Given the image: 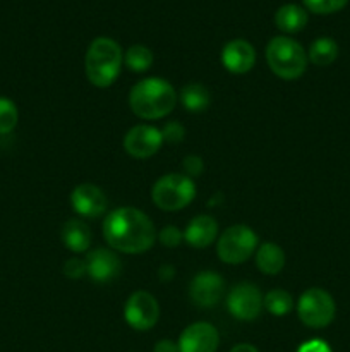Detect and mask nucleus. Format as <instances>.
Here are the masks:
<instances>
[{
	"label": "nucleus",
	"mask_w": 350,
	"mask_h": 352,
	"mask_svg": "<svg viewBox=\"0 0 350 352\" xmlns=\"http://www.w3.org/2000/svg\"><path fill=\"white\" fill-rule=\"evenodd\" d=\"M103 237L113 250L126 254H141L151 250L156 229L146 213L124 206L108 213L103 222Z\"/></svg>",
	"instance_id": "f257e3e1"
},
{
	"label": "nucleus",
	"mask_w": 350,
	"mask_h": 352,
	"mask_svg": "<svg viewBox=\"0 0 350 352\" xmlns=\"http://www.w3.org/2000/svg\"><path fill=\"white\" fill-rule=\"evenodd\" d=\"M175 103L177 95L174 86L160 78L143 79L129 93V107L139 119H161L175 109Z\"/></svg>",
	"instance_id": "f03ea898"
},
{
	"label": "nucleus",
	"mask_w": 350,
	"mask_h": 352,
	"mask_svg": "<svg viewBox=\"0 0 350 352\" xmlns=\"http://www.w3.org/2000/svg\"><path fill=\"white\" fill-rule=\"evenodd\" d=\"M124 54L115 40L100 36L91 41L86 52V76L98 88H108L120 74Z\"/></svg>",
	"instance_id": "7ed1b4c3"
},
{
	"label": "nucleus",
	"mask_w": 350,
	"mask_h": 352,
	"mask_svg": "<svg viewBox=\"0 0 350 352\" xmlns=\"http://www.w3.org/2000/svg\"><path fill=\"white\" fill-rule=\"evenodd\" d=\"M307 54L301 43L287 36H275L266 47V62L271 71L281 79L294 81L307 67Z\"/></svg>",
	"instance_id": "20e7f679"
},
{
	"label": "nucleus",
	"mask_w": 350,
	"mask_h": 352,
	"mask_svg": "<svg viewBox=\"0 0 350 352\" xmlns=\"http://www.w3.org/2000/svg\"><path fill=\"white\" fill-rule=\"evenodd\" d=\"M196 186L185 174H167L158 179L151 191L154 205L165 212L185 208L194 199Z\"/></svg>",
	"instance_id": "39448f33"
},
{
	"label": "nucleus",
	"mask_w": 350,
	"mask_h": 352,
	"mask_svg": "<svg viewBox=\"0 0 350 352\" xmlns=\"http://www.w3.org/2000/svg\"><path fill=\"white\" fill-rule=\"evenodd\" d=\"M297 313L305 327L319 330L328 327L335 320L336 306L329 292H326L325 289L311 287L299 299Z\"/></svg>",
	"instance_id": "423d86ee"
},
{
	"label": "nucleus",
	"mask_w": 350,
	"mask_h": 352,
	"mask_svg": "<svg viewBox=\"0 0 350 352\" xmlns=\"http://www.w3.org/2000/svg\"><path fill=\"white\" fill-rule=\"evenodd\" d=\"M257 237L247 226L229 227L220 236L216 244V253L223 263L240 265L249 260L256 251Z\"/></svg>",
	"instance_id": "0eeeda50"
},
{
	"label": "nucleus",
	"mask_w": 350,
	"mask_h": 352,
	"mask_svg": "<svg viewBox=\"0 0 350 352\" xmlns=\"http://www.w3.org/2000/svg\"><path fill=\"white\" fill-rule=\"evenodd\" d=\"M124 316L129 327L139 332H146L156 325L160 318V306L158 301L150 294V292H134L126 302L124 308Z\"/></svg>",
	"instance_id": "6e6552de"
},
{
	"label": "nucleus",
	"mask_w": 350,
	"mask_h": 352,
	"mask_svg": "<svg viewBox=\"0 0 350 352\" xmlns=\"http://www.w3.org/2000/svg\"><path fill=\"white\" fill-rule=\"evenodd\" d=\"M226 306H229V311L232 313L233 318L242 320V322H253L261 315L263 294L254 284L240 282L230 291Z\"/></svg>",
	"instance_id": "1a4fd4ad"
},
{
	"label": "nucleus",
	"mask_w": 350,
	"mask_h": 352,
	"mask_svg": "<svg viewBox=\"0 0 350 352\" xmlns=\"http://www.w3.org/2000/svg\"><path fill=\"white\" fill-rule=\"evenodd\" d=\"M161 143H163L161 131L153 126H146V124L134 126L132 129L127 131L126 138H124V148L127 153L139 160L153 157L160 150Z\"/></svg>",
	"instance_id": "9d476101"
},
{
	"label": "nucleus",
	"mask_w": 350,
	"mask_h": 352,
	"mask_svg": "<svg viewBox=\"0 0 350 352\" xmlns=\"http://www.w3.org/2000/svg\"><path fill=\"white\" fill-rule=\"evenodd\" d=\"M225 292V282L215 272H201L196 275L189 287L192 302L199 308H213L218 305Z\"/></svg>",
	"instance_id": "9b49d317"
},
{
	"label": "nucleus",
	"mask_w": 350,
	"mask_h": 352,
	"mask_svg": "<svg viewBox=\"0 0 350 352\" xmlns=\"http://www.w3.org/2000/svg\"><path fill=\"white\" fill-rule=\"evenodd\" d=\"M220 344L218 330L206 322L189 325L178 339V352H216Z\"/></svg>",
	"instance_id": "f8f14e48"
},
{
	"label": "nucleus",
	"mask_w": 350,
	"mask_h": 352,
	"mask_svg": "<svg viewBox=\"0 0 350 352\" xmlns=\"http://www.w3.org/2000/svg\"><path fill=\"white\" fill-rule=\"evenodd\" d=\"M72 208L78 215L86 219H96L106 212L108 199L105 192L95 184H81L72 191L71 195Z\"/></svg>",
	"instance_id": "ddd939ff"
},
{
	"label": "nucleus",
	"mask_w": 350,
	"mask_h": 352,
	"mask_svg": "<svg viewBox=\"0 0 350 352\" xmlns=\"http://www.w3.org/2000/svg\"><path fill=\"white\" fill-rule=\"evenodd\" d=\"M222 62L226 71L233 72V74H246L254 67L256 52L249 41L232 40L223 47Z\"/></svg>",
	"instance_id": "4468645a"
},
{
	"label": "nucleus",
	"mask_w": 350,
	"mask_h": 352,
	"mask_svg": "<svg viewBox=\"0 0 350 352\" xmlns=\"http://www.w3.org/2000/svg\"><path fill=\"white\" fill-rule=\"evenodd\" d=\"M86 265H88V275L96 282H110L122 270L119 256L103 248L93 250L86 258Z\"/></svg>",
	"instance_id": "2eb2a0df"
},
{
	"label": "nucleus",
	"mask_w": 350,
	"mask_h": 352,
	"mask_svg": "<svg viewBox=\"0 0 350 352\" xmlns=\"http://www.w3.org/2000/svg\"><path fill=\"white\" fill-rule=\"evenodd\" d=\"M218 234V223L213 217L199 215L189 222L187 229L184 232V241L191 244L196 250H202L213 244Z\"/></svg>",
	"instance_id": "dca6fc26"
},
{
	"label": "nucleus",
	"mask_w": 350,
	"mask_h": 352,
	"mask_svg": "<svg viewBox=\"0 0 350 352\" xmlns=\"http://www.w3.org/2000/svg\"><path fill=\"white\" fill-rule=\"evenodd\" d=\"M62 243L72 253H84L91 246V230L82 220H67L62 227Z\"/></svg>",
	"instance_id": "f3484780"
},
{
	"label": "nucleus",
	"mask_w": 350,
	"mask_h": 352,
	"mask_svg": "<svg viewBox=\"0 0 350 352\" xmlns=\"http://www.w3.org/2000/svg\"><path fill=\"white\" fill-rule=\"evenodd\" d=\"M275 24L283 33H299L307 24V12L297 3H287L277 10Z\"/></svg>",
	"instance_id": "a211bd4d"
},
{
	"label": "nucleus",
	"mask_w": 350,
	"mask_h": 352,
	"mask_svg": "<svg viewBox=\"0 0 350 352\" xmlns=\"http://www.w3.org/2000/svg\"><path fill=\"white\" fill-rule=\"evenodd\" d=\"M256 265L264 275L280 274L285 267V253L275 243L261 244L256 253Z\"/></svg>",
	"instance_id": "6ab92c4d"
},
{
	"label": "nucleus",
	"mask_w": 350,
	"mask_h": 352,
	"mask_svg": "<svg viewBox=\"0 0 350 352\" xmlns=\"http://www.w3.org/2000/svg\"><path fill=\"white\" fill-rule=\"evenodd\" d=\"M338 57V45L333 38L321 36L314 40L309 47L307 58L318 67H326V65L333 64Z\"/></svg>",
	"instance_id": "aec40b11"
},
{
	"label": "nucleus",
	"mask_w": 350,
	"mask_h": 352,
	"mask_svg": "<svg viewBox=\"0 0 350 352\" xmlns=\"http://www.w3.org/2000/svg\"><path fill=\"white\" fill-rule=\"evenodd\" d=\"M180 102L185 110L189 112H205L211 103V96L206 86L192 82L182 88L180 91Z\"/></svg>",
	"instance_id": "412c9836"
},
{
	"label": "nucleus",
	"mask_w": 350,
	"mask_h": 352,
	"mask_svg": "<svg viewBox=\"0 0 350 352\" xmlns=\"http://www.w3.org/2000/svg\"><path fill=\"white\" fill-rule=\"evenodd\" d=\"M263 306L271 315L285 316L294 308V299H292V296L288 292L281 291V289H275V291H270L264 296Z\"/></svg>",
	"instance_id": "4be33fe9"
},
{
	"label": "nucleus",
	"mask_w": 350,
	"mask_h": 352,
	"mask_svg": "<svg viewBox=\"0 0 350 352\" xmlns=\"http://www.w3.org/2000/svg\"><path fill=\"white\" fill-rule=\"evenodd\" d=\"M124 62L129 71L144 72L153 65V54L150 48L143 47V45H134L124 55Z\"/></svg>",
	"instance_id": "5701e85b"
},
{
	"label": "nucleus",
	"mask_w": 350,
	"mask_h": 352,
	"mask_svg": "<svg viewBox=\"0 0 350 352\" xmlns=\"http://www.w3.org/2000/svg\"><path fill=\"white\" fill-rule=\"evenodd\" d=\"M19 112L12 100L0 96V134H10L17 126Z\"/></svg>",
	"instance_id": "b1692460"
},
{
	"label": "nucleus",
	"mask_w": 350,
	"mask_h": 352,
	"mask_svg": "<svg viewBox=\"0 0 350 352\" xmlns=\"http://www.w3.org/2000/svg\"><path fill=\"white\" fill-rule=\"evenodd\" d=\"M302 2L314 14H333L342 10L349 0H302Z\"/></svg>",
	"instance_id": "393cba45"
},
{
	"label": "nucleus",
	"mask_w": 350,
	"mask_h": 352,
	"mask_svg": "<svg viewBox=\"0 0 350 352\" xmlns=\"http://www.w3.org/2000/svg\"><path fill=\"white\" fill-rule=\"evenodd\" d=\"M185 136V129L184 126H182L180 122H175V120H172V122H167L163 126V129H161V138H163V141H167V143H180L182 140H184Z\"/></svg>",
	"instance_id": "a878e982"
},
{
	"label": "nucleus",
	"mask_w": 350,
	"mask_h": 352,
	"mask_svg": "<svg viewBox=\"0 0 350 352\" xmlns=\"http://www.w3.org/2000/svg\"><path fill=\"white\" fill-rule=\"evenodd\" d=\"M160 241L163 246L177 248L180 246L182 241H184V232H180L175 226H167L165 229H161Z\"/></svg>",
	"instance_id": "bb28decb"
},
{
	"label": "nucleus",
	"mask_w": 350,
	"mask_h": 352,
	"mask_svg": "<svg viewBox=\"0 0 350 352\" xmlns=\"http://www.w3.org/2000/svg\"><path fill=\"white\" fill-rule=\"evenodd\" d=\"M64 274L69 278H81L88 275V265L86 260H79V258H71L65 261L64 265Z\"/></svg>",
	"instance_id": "cd10ccee"
},
{
	"label": "nucleus",
	"mask_w": 350,
	"mask_h": 352,
	"mask_svg": "<svg viewBox=\"0 0 350 352\" xmlns=\"http://www.w3.org/2000/svg\"><path fill=\"white\" fill-rule=\"evenodd\" d=\"M182 167H184L185 175H187V177H198V175H201V172L205 170V164H202L201 158L196 157V155L185 157Z\"/></svg>",
	"instance_id": "c85d7f7f"
},
{
	"label": "nucleus",
	"mask_w": 350,
	"mask_h": 352,
	"mask_svg": "<svg viewBox=\"0 0 350 352\" xmlns=\"http://www.w3.org/2000/svg\"><path fill=\"white\" fill-rule=\"evenodd\" d=\"M297 352H331V349H329V346L325 342V340L314 339V340H309V342L302 344V346L299 347Z\"/></svg>",
	"instance_id": "c756f323"
},
{
	"label": "nucleus",
	"mask_w": 350,
	"mask_h": 352,
	"mask_svg": "<svg viewBox=\"0 0 350 352\" xmlns=\"http://www.w3.org/2000/svg\"><path fill=\"white\" fill-rule=\"evenodd\" d=\"M153 352H178V346L174 342V340L163 339V340H158V342L154 344Z\"/></svg>",
	"instance_id": "7c9ffc66"
},
{
	"label": "nucleus",
	"mask_w": 350,
	"mask_h": 352,
	"mask_svg": "<svg viewBox=\"0 0 350 352\" xmlns=\"http://www.w3.org/2000/svg\"><path fill=\"white\" fill-rule=\"evenodd\" d=\"M174 275H175V270H174V267H170V265H163V267L160 268L161 280H165V282L172 280V278H174Z\"/></svg>",
	"instance_id": "2f4dec72"
},
{
	"label": "nucleus",
	"mask_w": 350,
	"mask_h": 352,
	"mask_svg": "<svg viewBox=\"0 0 350 352\" xmlns=\"http://www.w3.org/2000/svg\"><path fill=\"white\" fill-rule=\"evenodd\" d=\"M230 352H259V351H257L254 346H250V344H237V346Z\"/></svg>",
	"instance_id": "473e14b6"
}]
</instances>
